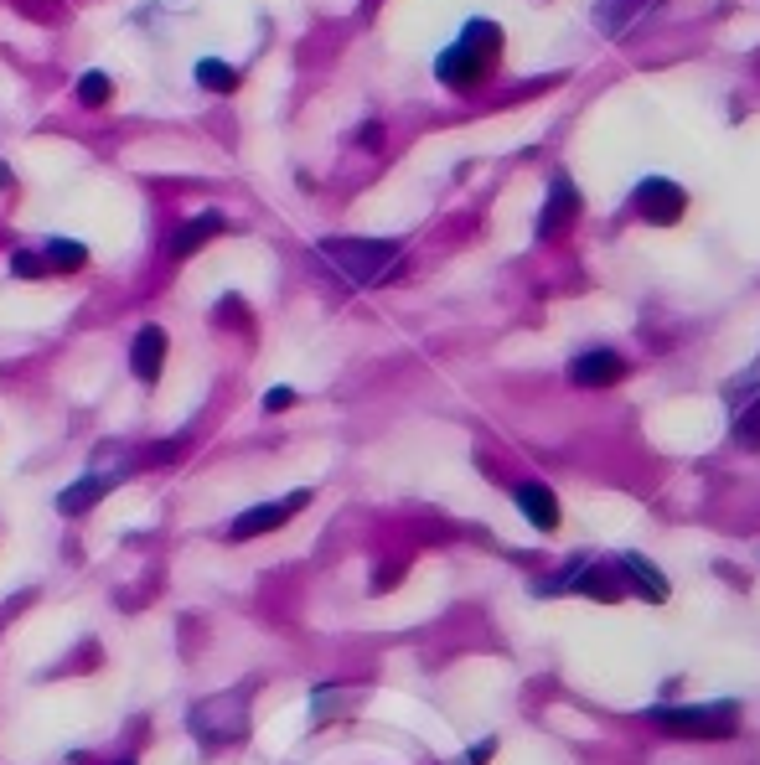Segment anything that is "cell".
I'll use <instances>...</instances> for the list:
<instances>
[{
  "instance_id": "1",
  "label": "cell",
  "mask_w": 760,
  "mask_h": 765,
  "mask_svg": "<svg viewBox=\"0 0 760 765\" xmlns=\"http://www.w3.org/2000/svg\"><path fill=\"white\" fill-rule=\"evenodd\" d=\"M316 254L337 269L347 285H357V290L388 280V274L399 269V259H404V249L393 238H326Z\"/></svg>"
},
{
  "instance_id": "2",
  "label": "cell",
  "mask_w": 760,
  "mask_h": 765,
  "mask_svg": "<svg viewBox=\"0 0 760 765\" xmlns=\"http://www.w3.org/2000/svg\"><path fill=\"white\" fill-rule=\"evenodd\" d=\"M497 47H502V32H497V26L486 21V16H476L466 32H461V42L440 52V63H435L440 83H450V88L481 83L486 73H492V63H497Z\"/></svg>"
},
{
  "instance_id": "3",
  "label": "cell",
  "mask_w": 760,
  "mask_h": 765,
  "mask_svg": "<svg viewBox=\"0 0 760 765\" xmlns=\"http://www.w3.org/2000/svg\"><path fill=\"white\" fill-rule=\"evenodd\" d=\"M652 719L678 740H729L740 724L735 703H693V709H652Z\"/></svg>"
},
{
  "instance_id": "4",
  "label": "cell",
  "mask_w": 760,
  "mask_h": 765,
  "mask_svg": "<svg viewBox=\"0 0 760 765\" xmlns=\"http://www.w3.org/2000/svg\"><path fill=\"white\" fill-rule=\"evenodd\" d=\"M192 734L202 745H233L243 734V693H223V698H202L187 714Z\"/></svg>"
},
{
  "instance_id": "5",
  "label": "cell",
  "mask_w": 760,
  "mask_h": 765,
  "mask_svg": "<svg viewBox=\"0 0 760 765\" xmlns=\"http://www.w3.org/2000/svg\"><path fill=\"white\" fill-rule=\"evenodd\" d=\"M311 502V492H290L285 502H259V507H249V512H238L233 517V538H259V533H275V528H285L290 517Z\"/></svg>"
},
{
  "instance_id": "6",
  "label": "cell",
  "mask_w": 760,
  "mask_h": 765,
  "mask_svg": "<svg viewBox=\"0 0 760 765\" xmlns=\"http://www.w3.org/2000/svg\"><path fill=\"white\" fill-rule=\"evenodd\" d=\"M636 212H642L647 223H678L683 218V187L667 181V176L636 181Z\"/></svg>"
},
{
  "instance_id": "7",
  "label": "cell",
  "mask_w": 760,
  "mask_h": 765,
  "mask_svg": "<svg viewBox=\"0 0 760 765\" xmlns=\"http://www.w3.org/2000/svg\"><path fill=\"white\" fill-rule=\"evenodd\" d=\"M621 378H626V362L616 352H605V347L574 357V383L580 388H605V383H621Z\"/></svg>"
},
{
  "instance_id": "8",
  "label": "cell",
  "mask_w": 760,
  "mask_h": 765,
  "mask_svg": "<svg viewBox=\"0 0 760 765\" xmlns=\"http://www.w3.org/2000/svg\"><path fill=\"white\" fill-rule=\"evenodd\" d=\"M161 362H166V331L161 326H140L135 347H130V367L140 383H156L161 378Z\"/></svg>"
},
{
  "instance_id": "9",
  "label": "cell",
  "mask_w": 760,
  "mask_h": 765,
  "mask_svg": "<svg viewBox=\"0 0 760 765\" xmlns=\"http://www.w3.org/2000/svg\"><path fill=\"white\" fill-rule=\"evenodd\" d=\"M518 507H523V517H528L538 533H554L559 528V502H554V492L543 481H523L518 486Z\"/></svg>"
},
{
  "instance_id": "10",
  "label": "cell",
  "mask_w": 760,
  "mask_h": 765,
  "mask_svg": "<svg viewBox=\"0 0 760 765\" xmlns=\"http://www.w3.org/2000/svg\"><path fill=\"white\" fill-rule=\"evenodd\" d=\"M574 212H580V192H574V181H569V176H554V192H549V207H543L538 233H543V238H554L559 223H569Z\"/></svg>"
},
{
  "instance_id": "11",
  "label": "cell",
  "mask_w": 760,
  "mask_h": 765,
  "mask_svg": "<svg viewBox=\"0 0 760 765\" xmlns=\"http://www.w3.org/2000/svg\"><path fill=\"white\" fill-rule=\"evenodd\" d=\"M119 476H104V471H94V476H83V481H73L68 486V492L63 497H57V512H63V517H78L83 507H94L104 492H109V486H114Z\"/></svg>"
},
{
  "instance_id": "12",
  "label": "cell",
  "mask_w": 760,
  "mask_h": 765,
  "mask_svg": "<svg viewBox=\"0 0 760 765\" xmlns=\"http://www.w3.org/2000/svg\"><path fill=\"white\" fill-rule=\"evenodd\" d=\"M218 233H223V218H218V212H202V218H192L187 228L171 238V259H187L192 249H202V243L218 238Z\"/></svg>"
},
{
  "instance_id": "13",
  "label": "cell",
  "mask_w": 760,
  "mask_h": 765,
  "mask_svg": "<svg viewBox=\"0 0 760 765\" xmlns=\"http://www.w3.org/2000/svg\"><path fill=\"white\" fill-rule=\"evenodd\" d=\"M621 569L631 574V585L642 590L647 600H667V579H662V569H657L652 559H642V554H626V559H621Z\"/></svg>"
},
{
  "instance_id": "14",
  "label": "cell",
  "mask_w": 760,
  "mask_h": 765,
  "mask_svg": "<svg viewBox=\"0 0 760 765\" xmlns=\"http://www.w3.org/2000/svg\"><path fill=\"white\" fill-rule=\"evenodd\" d=\"M42 259H47V269H57V274H73V269L88 264V249H83V243H73V238H47Z\"/></svg>"
},
{
  "instance_id": "15",
  "label": "cell",
  "mask_w": 760,
  "mask_h": 765,
  "mask_svg": "<svg viewBox=\"0 0 760 765\" xmlns=\"http://www.w3.org/2000/svg\"><path fill=\"white\" fill-rule=\"evenodd\" d=\"M574 590H585V595H595V600H621V579H611V569H580V579H574Z\"/></svg>"
},
{
  "instance_id": "16",
  "label": "cell",
  "mask_w": 760,
  "mask_h": 765,
  "mask_svg": "<svg viewBox=\"0 0 760 765\" xmlns=\"http://www.w3.org/2000/svg\"><path fill=\"white\" fill-rule=\"evenodd\" d=\"M636 6H642V0H595V26L600 32H621V26L636 16Z\"/></svg>"
},
{
  "instance_id": "17",
  "label": "cell",
  "mask_w": 760,
  "mask_h": 765,
  "mask_svg": "<svg viewBox=\"0 0 760 765\" xmlns=\"http://www.w3.org/2000/svg\"><path fill=\"white\" fill-rule=\"evenodd\" d=\"M197 83L202 88H218V94H233V68L228 63H218V57H202V63H197Z\"/></svg>"
},
{
  "instance_id": "18",
  "label": "cell",
  "mask_w": 760,
  "mask_h": 765,
  "mask_svg": "<svg viewBox=\"0 0 760 765\" xmlns=\"http://www.w3.org/2000/svg\"><path fill=\"white\" fill-rule=\"evenodd\" d=\"M735 440H740L745 450H760V399H750V404L740 409V419H735Z\"/></svg>"
},
{
  "instance_id": "19",
  "label": "cell",
  "mask_w": 760,
  "mask_h": 765,
  "mask_svg": "<svg viewBox=\"0 0 760 765\" xmlns=\"http://www.w3.org/2000/svg\"><path fill=\"white\" fill-rule=\"evenodd\" d=\"M78 99L94 104V109H104V104L114 99V83H109L104 73H83V78H78Z\"/></svg>"
},
{
  "instance_id": "20",
  "label": "cell",
  "mask_w": 760,
  "mask_h": 765,
  "mask_svg": "<svg viewBox=\"0 0 760 765\" xmlns=\"http://www.w3.org/2000/svg\"><path fill=\"white\" fill-rule=\"evenodd\" d=\"M11 269L21 274V280H42V274H47V259H42V254H32V249H21V254L11 259Z\"/></svg>"
},
{
  "instance_id": "21",
  "label": "cell",
  "mask_w": 760,
  "mask_h": 765,
  "mask_svg": "<svg viewBox=\"0 0 760 765\" xmlns=\"http://www.w3.org/2000/svg\"><path fill=\"white\" fill-rule=\"evenodd\" d=\"M290 404H295V388H285V383L264 393V409H269V414H280V409H290Z\"/></svg>"
},
{
  "instance_id": "22",
  "label": "cell",
  "mask_w": 760,
  "mask_h": 765,
  "mask_svg": "<svg viewBox=\"0 0 760 765\" xmlns=\"http://www.w3.org/2000/svg\"><path fill=\"white\" fill-rule=\"evenodd\" d=\"M362 145L378 150V145H383V130H378V125H368V130H362Z\"/></svg>"
},
{
  "instance_id": "23",
  "label": "cell",
  "mask_w": 760,
  "mask_h": 765,
  "mask_svg": "<svg viewBox=\"0 0 760 765\" xmlns=\"http://www.w3.org/2000/svg\"><path fill=\"white\" fill-rule=\"evenodd\" d=\"M119 765H135V760H119Z\"/></svg>"
}]
</instances>
